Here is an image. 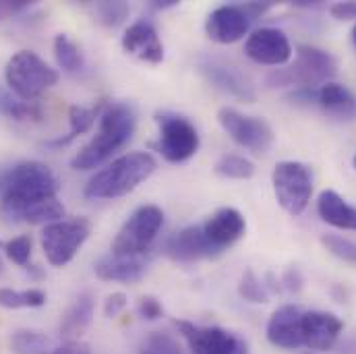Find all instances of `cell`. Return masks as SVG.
<instances>
[{"instance_id": "cell-1", "label": "cell", "mask_w": 356, "mask_h": 354, "mask_svg": "<svg viewBox=\"0 0 356 354\" xmlns=\"http://www.w3.org/2000/svg\"><path fill=\"white\" fill-rule=\"evenodd\" d=\"M135 129H137V114L131 104L114 102L104 106L99 114V131L73 156L71 166L75 170L99 168L133 139Z\"/></svg>"}, {"instance_id": "cell-2", "label": "cell", "mask_w": 356, "mask_h": 354, "mask_svg": "<svg viewBox=\"0 0 356 354\" xmlns=\"http://www.w3.org/2000/svg\"><path fill=\"white\" fill-rule=\"evenodd\" d=\"M58 180L42 162H21L6 172L2 180V207L10 218H21L27 209L54 199Z\"/></svg>"}, {"instance_id": "cell-3", "label": "cell", "mask_w": 356, "mask_h": 354, "mask_svg": "<svg viewBox=\"0 0 356 354\" xmlns=\"http://www.w3.org/2000/svg\"><path fill=\"white\" fill-rule=\"evenodd\" d=\"M158 168V162L147 152L124 154L102 170H97L86 184V197L89 199H116L133 193L141 182H145Z\"/></svg>"}, {"instance_id": "cell-4", "label": "cell", "mask_w": 356, "mask_h": 354, "mask_svg": "<svg viewBox=\"0 0 356 354\" xmlns=\"http://www.w3.org/2000/svg\"><path fill=\"white\" fill-rule=\"evenodd\" d=\"M338 73V63L332 52L302 44L296 48V58L288 69H277L267 77L269 88H321Z\"/></svg>"}, {"instance_id": "cell-5", "label": "cell", "mask_w": 356, "mask_h": 354, "mask_svg": "<svg viewBox=\"0 0 356 354\" xmlns=\"http://www.w3.org/2000/svg\"><path fill=\"white\" fill-rule=\"evenodd\" d=\"M4 79L8 89L25 102L38 99L44 91L54 88L58 83V71L52 69L42 56H38L31 50H19L15 52L6 67H4Z\"/></svg>"}, {"instance_id": "cell-6", "label": "cell", "mask_w": 356, "mask_h": 354, "mask_svg": "<svg viewBox=\"0 0 356 354\" xmlns=\"http://www.w3.org/2000/svg\"><path fill=\"white\" fill-rule=\"evenodd\" d=\"M162 226H164V211L158 205L147 203L137 207L114 236L112 253L141 257L154 245Z\"/></svg>"}, {"instance_id": "cell-7", "label": "cell", "mask_w": 356, "mask_h": 354, "mask_svg": "<svg viewBox=\"0 0 356 354\" xmlns=\"http://www.w3.org/2000/svg\"><path fill=\"white\" fill-rule=\"evenodd\" d=\"M271 184L280 207L290 216H300L313 197V172L302 162H277L271 172Z\"/></svg>"}, {"instance_id": "cell-8", "label": "cell", "mask_w": 356, "mask_h": 354, "mask_svg": "<svg viewBox=\"0 0 356 354\" xmlns=\"http://www.w3.org/2000/svg\"><path fill=\"white\" fill-rule=\"evenodd\" d=\"M218 122L236 145L251 152L253 156H266L273 145V129L261 116L243 114L236 108L222 106L218 110Z\"/></svg>"}, {"instance_id": "cell-9", "label": "cell", "mask_w": 356, "mask_h": 354, "mask_svg": "<svg viewBox=\"0 0 356 354\" xmlns=\"http://www.w3.org/2000/svg\"><path fill=\"white\" fill-rule=\"evenodd\" d=\"M89 222L83 218L60 220L44 226L40 234V245L48 264L52 267H65L71 264L89 239Z\"/></svg>"}, {"instance_id": "cell-10", "label": "cell", "mask_w": 356, "mask_h": 354, "mask_svg": "<svg viewBox=\"0 0 356 354\" xmlns=\"http://www.w3.org/2000/svg\"><path fill=\"white\" fill-rule=\"evenodd\" d=\"M156 120L160 127L156 147L166 162L182 164L199 152V143H201L199 133L188 118L180 114L164 112V114H158Z\"/></svg>"}, {"instance_id": "cell-11", "label": "cell", "mask_w": 356, "mask_h": 354, "mask_svg": "<svg viewBox=\"0 0 356 354\" xmlns=\"http://www.w3.org/2000/svg\"><path fill=\"white\" fill-rule=\"evenodd\" d=\"M177 328L193 354H247V342L224 328L191 321H177Z\"/></svg>"}, {"instance_id": "cell-12", "label": "cell", "mask_w": 356, "mask_h": 354, "mask_svg": "<svg viewBox=\"0 0 356 354\" xmlns=\"http://www.w3.org/2000/svg\"><path fill=\"white\" fill-rule=\"evenodd\" d=\"M199 75L213 89L236 97L241 102H255L257 91L253 81L234 65L220 61V58H199L197 63Z\"/></svg>"}, {"instance_id": "cell-13", "label": "cell", "mask_w": 356, "mask_h": 354, "mask_svg": "<svg viewBox=\"0 0 356 354\" xmlns=\"http://www.w3.org/2000/svg\"><path fill=\"white\" fill-rule=\"evenodd\" d=\"M253 21L245 4H222L207 15L205 33L216 44H234L249 35Z\"/></svg>"}, {"instance_id": "cell-14", "label": "cell", "mask_w": 356, "mask_h": 354, "mask_svg": "<svg viewBox=\"0 0 356 354\" xmlns=\"http://www.w3.org/2000/svg\"><path fill=\"white\" fill-rule=\"evenodd\" d=\"M245 54L257 65L284 67L292 58V44L282 29L259 27L249 33L245 42Z\"/></svg>"}, {"instance_id": "cell-15", "label": "cell", "mask_w": 356, "mask_h": 354, "mask_svg": "<svg viewBox=\"0 0 356 354\" xmlns=\"http://www.w3.org/2000/svg\"><path fill=\"white\" fill-rule=\"evenodd\" d=\"M342 330H344V323L336 313H330V311L302 313V323H300L302 346L311 351H317V353L332 351Z\"/></svg>"}, {"instance_id": "cell-16", "label": "cell", "mask_w": 356, "mask_h": 354, "mask_svg": "<svg viewBox=\"0 0 356 354\" xmlns=\"http://www.w3.org/2000/svg\"><path fill=\"white\" fill-rule=\"evenodd\" d=\"M166 255L172 262L180 264H191L199 259H211L218 257L222 251L205 236L203 226H186L172 234L166 243Z\"/></svg>"}, {"instance_id": "cell-17", "label": "cell", "mask_w": 356, "mask_h": 354, "mask_svg": "<svg viewBox=\"0 0 356 354\" xmlns=\"http://www.w3.org/2000/svg\"><path fill=\"white\" fill-rule=\"evenodd\" d=\"M122 48L127 54L149 65H160L164 61V44L158 35V29L147 19H137L127 27L122 35Z\"/></svg>"}, {"instance_id": "cell-18", "label": "cell", "mask_w": 356, "mask_h": 354, "mask_svg": "<svg viewBox=\"0 0 356 354\" xmlns=\"http://www.w3.org/2000/svg\"><path fill=\"white\" fill-rule=\"evenodd\" d=\"M302 311L296 305H284L275 309L267 321L266 336L269 344L284 348V351H296L302 346Z\"/></svg>"}, {"instance_id": "cell-19", "label": "cell", "mask_w": 356, "mask_h": 354, "mask_svg": "<svg viewBox=\"0 0 356 354\" xmlns=\"http://www.w3.org/2000/svg\"><path fill=\"white\" fill-rule=\"evenodd\" d=\"M203 232L220 251H224L245 236L247 222L236 207H220L207 218V222L203 224Z\"/></svg>"}, {"instance_id": "cell-20", "label": "cell", "mask_w": 356, "mask_h": 354, "mask_svg": "<svg viewBox=\"0 0 356 354\" xmlns=\"http://www.w3.org/2000/svg\"><path fill=\"white\" fill-rule=\"evenodd\" d=\"M145 262L141 257H129V255H104L95 262L93 271L104 282H124L133 284L139 282L145 275Z\"/></svg>"}, {"instance_id": "cell-21", "label": "cell", "mask_w": 356, "mask_h": 354, "mask_svg": "<svg viewBox=\"0 0 356 354\" xmlns=\"http://www.w3.org/2000/svg\"><path fill=\"white\" fill-rule=\"evenodd\" d=\"M317 106L336 120H356V95L342 83L327 81L317 88Z\"/></svg>"}, {"instance_id": "cell-22", "label": "cell", "mask_w": 356, "mask_h": 354, "mask_svg": "<svg viewBox=\"0 0 356 354\" xmlns=\"http://www.w3.org/2000/svg\"><path fill=\"white\" fill-rule=\"evenodd\" d=\"M319 218L340 230H356V207H353L340 193L325 188L317 199Z\"/></svg>"}, {"instance_id": "cell-23", "label": "cell", "mask_w": 356, "mask_h": 354, "mask_svg": "<svg viewBox=\"0 0 356 354\" xmlns=\"http://www.w3.org/2000/svg\"><path fill=\"white\" fill-rule=\"evenodd\" d=\"M93 311H95V298H93V294L89 290H86L73 300V305L63 315L60 336L67 338V340H73L75 336L83 334L89 328L91 319H93Z\"/></svg>"}, {"instance_id": "cell-24", "label": "cell", "mask_w": 356, "mask_h": 354, "mask_svg": "<svg viewBox=\"0 0 356 354\" xmlns=\"http://www.w3.org/2000/svg\"><path fill=\"white\" fill-rule=\"evenodd\" d=\"M54 58H56V65L67 73H79L86 67L81 48L67 33H58L54 38Z\"/></svg>"}, {"instance_id": "cell-25", "label": "cell", "mask_w": 356, "mask_h": 354, "mask_svg": "<svg viewBox=\"0 0 356 354\" xmlns=\"http://www.w3.org/2000/svg\"><path fill=\"white\" fill-rule=\"evenodd\" d=\"M99 114H102V112H99L97 108H86V106H79V104L71 106V108H69V124H71L69 135H67V137H60V139H56V141H52V143H48V145H67V143H71V141L77 139L79 135L88 133Z\"/></svg>"}, {"instance_id": "cell-26", "label": "cell", "mask_w": 356, "mask_h": 354, "mask_svg": "<svg viewBox=\"0 0 356 354\" xmlns=\"http://www.w3.org/2000/svg\"><path fill=\"white\" fill-rule=\"evenodd\" d=\"M46 305V292L40 288L13 290L0 288V307L4 309H38Z\"/></svg>"}, {"instance_id": "cell-27", "label": "cell", "mask_w": 356, "mask_h": 354, "mask_svg": "<svg viewBox=\"0 0 356 354\" xmlns=\"http://www.w3.org/2000/svg\"><path fill=\"white\" fill-rule=\"evenodd\" d=\"M216 175L232 180H249L255 175V164L241 154H222L213 166Z\"/></svg>"}, {"instance_id": "cell-28", "label": "cell", "mask_w": 356, "mask_h": 354, "mask_svg": "<svg viewBox=\"0 0 356 354\" xmlns=\"http://www.w3.org/2000/svg\"><path fill=\"white\" fill-rule=\"evenodd\" d=\"M0 114L13 120H40L42 108L38 106V102H25V99H19L17 95L13 97L0 91Z\"/></svg>"}, {"instance_id": "cell-29", "label": "cell", "mask_w": 356, "mask_h": 354, "mask_svg": "<svg viewBox=\"0 0 356 354\" xmlns=\"http://www.w3.org/2000/svg\"><path fill=\"white\" fill-rule=\"evenodd\" d=\"M19 220L27 222V224H54V222H60L65 220V205L54 197V199H48L44 203H38L35 207L27 209Z\"/></svg>"}, {"instance_id": "cell-30", "label": "cell", "mask_w": 356, "mask_h": 354, "mask_svg": "<svg viewBox=\"0 0 356 354\" xmlns=\"http://www.w3.org/2000/svg\"><path fill=\"white\" fill-rule=\"evenodd\" d=\"M131 15V6L122 0H102L93 4V17L97 19V23L106 25V27H118L122 25Z\"/></svg>"}, {"instance_id": "cell-31", "label": "cell", "mask_w": 356, "mask_h": 354, "mask_svg": "<svg viewBox=\"0 0 356 354\" xmlns=\"http://www.w3.org/2000/svg\"><path fill=\"white\" fill-rule=\"evenodd\" d=\"M48 338L38 330H17L10 334V351L15 354H42Z\"/></svg>"}, {"instance_id": "cell-32", "label": "cell", "mask_w": 356, "mask_h": 354, "mask_svg": "<svg viewBox=\"0 0 356 354\" xmlns=\"http://www.w3.org/2000/svg\"><path fill=\"white\" fill-rule=\"evenodd\" d=\"M238 294L243 300L253 303V305L269 303V288L253 269H245V273L238 282Z\"/></svg>"}, {"instance_id": "cell-33", "label": "cell", "mask_w": 356, "mask_h": 354, "mask_svg": "<svg viewBox=\"0 0 356 354\" xmlns=\"http://www.w3.org/2000/svg\"><path fill=\"white\" fill-rule=\"evenodd\" d=\"M139 354H186L182 344L166 332H152L139 346Z\"/></svg>"}, {"instance_id": "cell-34", "label": "cell", "mask_w": 356, "mask_h": 354, "mask_svg": "<svg viewBox=\"0 0 356 354\" xmlns=\"http://www.w3.org/2000/svg\"><path fill=\"white\" fill-rule=\"evenodd\" d=\"M321 245L323 249L334 255L336 259L344 262V264H350L356 266V243L350 239H344V236H338V234H323L321 236Z\"/></svg>"}, {"instance_id": "cell-35", "label": "cell", "mask_w": 356, "mask_h": 354, "mask_svg": "<svg viewBox=\"0 0 356 354\" xmlns=\"http://www.w3.org/2000/svg\"><path fill=\"white\" fill-rule=\"evenodd\" d=\"M31 247H33L31 236L23 234V236H15L13 241H8L6 247H4V253H6V257L13 264L27 266L29 264V257H31Z\"/></svg>"}, {"instance_id": "cell-36", "label": "cell", "mask_w": 356, "mask_h": 354, "mask_svg": "<svg viewBox=\"0 0 356 354\" xmlns=\"http://www.w3.org/2000/svg\"><path fill=\"white\" fill-rule=\"evenodd\" d=\"M139 315L145 319V321H158L162 315H164V309L160 305V300L156 296H143L139 300V307H137Z\"/></svg>"}, {"instance_id": "cell-37", "label": "cell", "mask_w": 356, "mask_h": 354, "mask_svg": "<svg viewBox=\"0 0 356 354\" xmlns=\"http://www.w3.org/2000/svg\"><path fill=\"white\" fill-rule=\"evenodd\" d=\"M127 303H129L127 294H122V292H112V294L106 298V303H104V315H106L108 319L118 317V315L127 309Z\"/></svg>"}, {"instance_id": "cell-38", "label": "cell", "mask_w": 356, "mask_h": 354, "mask_svg": "<svg viewBox=\"0 0 356 354\" xmlns=\"http://www.w3.org/2000/svg\"><path fill=\"white\" fill-rule=\"evenodd\" d=\"M330 13L334 19L338 21H355L356 19V2L348 0V2H336L330 6Z\"/></svg>"}, {"instance_id": "cell-39", "label": "cell", "mask_w": 356, "mask_h": 354, "mask_svg": "<svg viewBox=\"0 0 356 354\" xmlns=\"http://www.w3.org/2000/svg\"><path fill=\"white\" fill-rule=\"evenodd\" d=\"M302 282H305V280H302V273H300L298 267H288V269L284 271V275H282V284H284V288L290 290V292H300Z\"/></svg>"}, {"instance_id": "cell-40", "label": "cell", "mask_w": 356, "mask_h": 354, "mask_svg": "<svg viewBox=\"0 0 356 354\" xmlns=\"http://www.w3.org/2000/svg\"><path fill=\"white\" fill-rule=\"evenodd\" d=\"M52 354H91V351H89V346L86 342L69 340V342H65L63 346H58Z\"/></svg>"}, {"instance_id": "cell-41", "label": "cell", "mask_w": 356, "mask_h": 354, "mask_svg": "<svg viewBox=\"0 0 356 354\" xmlns=\"http://www.w3.org/2000/svg\"><path fill=\"white\" fill-rule=\"evenodd\" d=\"M29 6H31V2H23V0L21 2H0V21L15 15V13H21Z\"/></svg>"}, {"instance_id": "cell-42", "label": "cell", "mask_w": 356, "mask_h": 354, "mask_svg": "<svg viewBox=\"0 0 356 354\" xmlns=\"http://www.w3.org/2000/svg\"><path fill=\"white\" fill-rule=\"evenodd\" d=\"M152 6H154V8H160V10H164V8H175V6H178V0H154Z\"/></svg>"}, {"instance_id": "cell-43", "label": "cell", "mask_w": 356, "mask_h": 354, "mask_svg": "<svg viewBox=\"0 0 356 354\" xmlns=\"http://www.w3.org/2000/svg\"><path fill=\"white\" fill-rule=\"evenodd\" d=\"M353 40H355V46H356V25H355V29H353Z\"/></svg>"}, {"instance_id": "cell-44", "label": "cell", "mask_w": 356, "mask_h": 354, "mask_svg": "<svg viewBox=\"0 0 356 354\" xmlns=\"http://www.w3.org/2000/svg\"><path fill=\"white\" fill-rule=\"evenodd\" d=\"M2 269H4V264H2V259H0V273H2Z\"/></svg>"}, {"instance_id": "cell-45", "label": "cell", "mask_w": 356, "mask_h": 354, "mask_svg": "<svg viewBox=\"0 0 356 354\" xmlns=\"http://www.w3.org/2000/svg\"><path fill=\"white\" fill-rule=\"evenodd\" d=\"M353 162H355V168H356V156H355V160H353Z\"/></svg>"}]
</instances>
